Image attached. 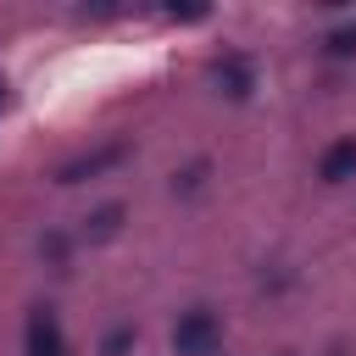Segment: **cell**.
Listing matches in <instances>:
<instances>
[{
	"mask_svg": "<svg viewBox=\"0 0 356 356\" xmlns=\"http://www.w3.org/2000/svg\"><path fill=\"white\" fill-rule=\"evenodd\" d=\"M217 345H222L217 312L195 306V312H184V317L172 323V350H178V356H217Z\"/></svg>",
	"mask_w": 356,
	"mask_h": 356,
	"instance_id": "1",
	"label": "cell"
},
{
	"mask_svg": "<svg viewBox=\"0 0 356 356\" xmlns=\"http://www.w3.org/2000/svg\"><path fill=\"white\" fill-rule=\"evenodd\" d=\"M28 356H67V339H61V323L50 306L28 312Z\"/></svg>",
	"mask_w": 356,
	"mask_h": 356,
	"instance_id": "2",
	"label": "cell"
},
{
	"mask_svg": "<svg viewBox=\"0 0 356 356\" xmlns=\"http://www.w3.org/2000/svg\"><path fill=\"white\" fill-rule=\"evenodd\" d=\"M122 156H128V145H100V150H89V156H72V161L56 172V184H83V178H95V172L117 167Z\"/></svg>",
	"mask_w": 356,
	"mask_h": 356,
	"instance_id": "3",
	"label": "cell"
},
{
	"mask_svg": "<svg viewBox=\"0 0 356 356\" xmlns=\"http://www.w3.org/2000/svg\"><path fill=\"white\" fill-rule=\"evenodd\" d=\"M211 78H217V89H222L228 100H245V95L256 89V72H250L245 56H222V61L211 67Z\"/></svg>",
	"mask_w": 356,
	"mask_h": 356,
	"instance_id": "4",
	"label": "cell"
},
{
	"mask_svg": "<svg viewBox=\"0 0 356 356\" xmlns=\"http://www.w3.org/2000/svg\"><path fill=\"white\" fill-rule=\"evenodd\" d=\"M317 178H323V184L356 178V139H334V145L323 150V161H317Z\"/></svg>",
	"mask_w": 356,
	"mask_h": 356,
	"instance_id": "5",
	"label": "cell"
},
{
	"mask_svg": "<svg viewBox=\"0 0 356 356\" xmlns=\"http://www.w3.org/2000/svg\"><path fill=\"white\" fill-rule=\"evenodd\" d=\"M122 228V206H100L89 222H83V239H111Z\"/></svg>",
	"mask_w": 356,
	"mask_h": 356,
	"instance_id": "6",
	"label": "cell"
},
{
	"mask_svg": "<svg viewBox=\"0 0 356 356\" xmlns=\"http://www.w3.org/2000/svg\"><path fill=\"white\" fill-rule=\"evenodd\" d=\"M128 350H134V328H111L100 345V356H128Z\"/></svg>",
	"mask_w": 356,
	"mask_h": 356,
	"instance_id": "7",
	"label": "cell"
},
{
	"mask_svg": "<svg viewBox=\"0 0 356 356\" xmlns=\"http://www.w3.org/2000/svg\"><path fill=\"white\" fill-rule=\"evenodd\" d=\"M328 56H356V22H350V28H334V33H328Z\"/></svg>",
	"mask_w": 356,
	"mask_h": 356,
	"instance_id": "8",
	"label": "cell"
},
{
	"mask_svg": "<svg viewBox=\"0 0 356 356\" xmlns=\"http://www.w3.org/2000/svg\"><path fill=\"white\" fill-rule=\"evenodd\" d=\"M200 178H206V161H195V167H184V178H172V189H200Z\"/></svg>",
	"mask_w": 356,
	"mask_h": 356,
	"instance_id": "9",
	"label": "cell"
}]
</instances>
